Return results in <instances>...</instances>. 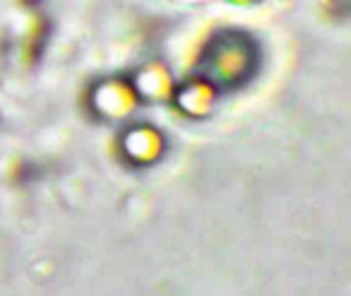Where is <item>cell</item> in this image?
I'll return each mask as SVG.
<instances>
[{"instance_id":"obj_1","label":"cell","mask_w":351,"mask_h":296,"mask_svg":"<svg viewBox=\"0 0 351 296\" xmlns=\"http://www.w3.org/2000/svg\"><path fill=\"white\" fill-rule=\"evenodd\" d=\"M260 63L258 41L241 30H221L207 41L197 60V80L210 89L243 87Z\"/></svg>"},{"instance_id":"obj_2","label":"cell","mask_w":351,"mask_h":296,"mask_svg":"<svg viewBox=\"0 0 351 296\" xmlns=\"http://www.w3.org/2000/svg\"><path fill=\"white\" fill-rule=\"evenodd\" d=\"M239 3H253V0H239Z\"/></svg>"}]
</instances>
